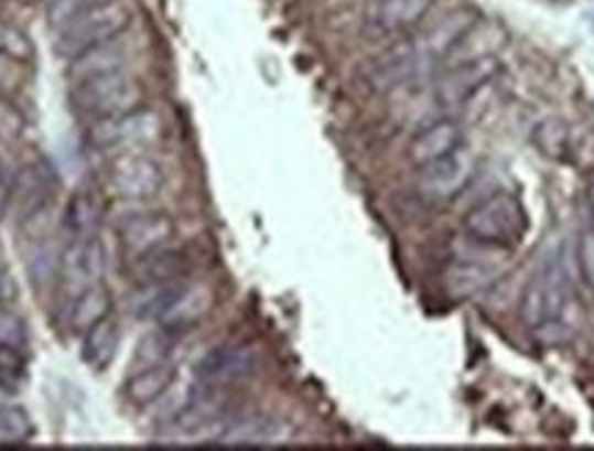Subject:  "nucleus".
I'll list each match as a JSON object with an SVG mask.
<instances>
[{
    "mask_svg": "<svg viewBox=\"0 0 594 451\" xmlns=\"http://www.w3.org/2000/svg\"><path fill=\"white\" fill-rule=\"evenodd\" d=\"M564 141H568V130H564L559 121H546V125L537 127V143H540V149L546 154H562L564 149Z\"/></svg>",
    "mask_w": 594,
    "mask_h": 451,
    "instance_id": "2f4dec72",
    "label": "nucleus"
},
{
    "mask_svg": "<svg viewBox=\"0 0 594 451\" xmlns=\"http://www.w3.org/2000/svg\"><path fill=\"white\" fill-rule=\"evenodd\" d=\"M105 250L97 237H77L69 248L61 254V281L72 292H83L91 283L102 281Z\"/></svg>",
    "mask_w": 594,
    "mask_h": 451,
    "instance_id": "9b49d317",
    "label": "nucleus"
},
{
    "mask_svg": "<svg viewBox=\"0 0 594 451\" xmlns=\"http://www.w3.org/2000/svg\"><path fill=\"white\" fill-rule=\"evenodd\" d=\"M507 42V31H504L501 22L496 20H479L452 44V47L443 53L446 61V69L460 64H474L482 58H496V53L501 50V44Z\"/></svg>",
    "mask_w": 594,
    "mask_h": 451,
    "instance_id": "f8f14e48",
    "label": "nucleus"
},
{
    "mask_svg": "<svg viewBox=\"0 0 594 451\" xmlns=\"http://www.w3.org/2000/svg\"><path fill=\"white\" fill-rule=\"evenodd\" d=\"M465 232L479 243L490 245H512L523 237L526 232V213L523 204L512 193H496L487 202L476 204L465 215Z\"/></svg>",
    "mask_w": 594,
    "mask_h": 451,
    "instance_id": "20e7f679",
    "label": "nucleus"
},
{
    "mask_svg": "<svg viewBox=\"0 0 594 451\" xmlns=\"http://www.w3.org/2000/svg\"><path fill=\"white\" fill-rule=\"evenodd\" d=\"M163 136V119L149 108H136L130 114L114 116V119L91 121L86 141L88 147L99 149V152H110V149H132L141 143H152Z\"/></svg>",
    "mask_w": 594,
    "mask_h": 451,
    "instance_id": "39448f33",
    "label": "nucleus"
},
{
    "mask_svg": "<svg viewBox=\"0 0 594 451\" xmlns=\"http://www.w3.org/2000/svg\"><path fill=\"white\" fill-rule=\"evenodd\" d=\"M474 11H465V9H457L452 11V14L446 17V20L438 22L435 28L430 31V36H426V50L435 55H443L449 47H452L454 42H457L460 36H463L465 31H468L471 25H474Z\"/></svg>",
    "mask_w": 594,
    "mask_h": 451,
    "instance_id": "393cba45",
    "label": "nucleus"
},
{
    "mask_svg": "<svg viewBox=\"0 0 594 451\" xmlns=\"http://www.w3.org/2000/svg\"><path fill=\"white\" fill-rule=\"evenodd\" d=\"M496 72H498L496 58H482L474 61V64L452 66V69L446 72V77L441 80L438 97H441V103L446 105H465L471 97H476L493 77H496Z\"/></svg>",
    "mask_w": 594,
    "mask_h": 451,
    "instance_id": "ddd939ff",
    "label": "nucleus"
},
{
    "mask_svg": "<svg viewBox=\"0 0 594 451\" xmlns=\"http://www.w3.org/2000/svg\"><path fill=\"white\" fill-rule=\"evenodd\" d=\"M187 256L182 250H171L169 245L154 254L136 259V278L143 287H163V283H176L187 276Z\"/></svg>",
    "mask_w": 594,
    "mask_h": 451,
    "instance_id": "2eb2a0df",
    "label": "nucleus"
},
{
    "mask_svg": "<svg viewBox=\"0 0 594 451\" xmlns=\"http://www.w3.org/2000/svg\"><path fill=\"white\" fill-rule=\"evenodd\" d=\"M125 61H127V50H125V44L119 42V36H116V39H110V42L97 44V47L86 50L83 55L72 58L69 77L77 83V80H88V77L110 75V72H125Z\"/></svg>",
    "mask_w": 594,
    "mask_h": 451,
    "instance_id": "f3484780",
    "label": "nucleus"
},
{
    "mask_svg": "<svg viewBox=\"0 0 594 451\" xmlns=\"http://www.w3.org/2000/svg\"><path fill=\"white\" fill-rule=\"evenodd\" d=\"M25 377V355L22 347H0V380L20 383Z\"/></svg>",
    "mask_w": 594,
    "mask_h": 451,
    "instance_id": "7c9ffc66",
    "label": "nucleus"
},
{
    "mask_svg": "<svg viewBox=\"0 0 594 451\" xmlns=\"http://www.w3.org/2000/svg\"><path fill=\"white\" fill-rule=\"evenodd\" d=\"M430 9L432 0H380L375 6V22L386 31H399L424 20Z\"/></svg>",
    "mask_w": 594,
    "mask_h": 451,
    "instance_id": "5701e85b",
    "label": "nucleus"
},
{
    "mask_svg": "<svg viewBox=\"0 0 594 451\" xmlns=\"http://www.w3.org/2000/svg\"><path fill=\"white\" fill-rule=\"evenodd\" d=\"M58 191V176L47 160L36 158L20 165V171L11 180V204L9 213L17 215V221H31L53 202Z\"/></svg>",
    "mask_w": 594,
    "mask_h": 451,
    "instance_id": "0eeeda50",
    "label": "nucleus"
},
{
    "mask_svg": "<svg viewBox=\"0 0 594 451\" xmlns=\"http://www.w3.org/2000/svg\"><path fill=\"white\" fill-rule=\"evenodd\" d=\"M415 72V53L413 50H397V53L386 55V58L375 61V66L369 69V83L375 88H380V92H386V88L399 86V83L410 80Z\"/></svg>",
    "mask_w": 594,
    "mask_h": 451,
    "instance_id": "b1692460",
    "label": "nucleus"
},
{
    "mask_svg": "<svg viewBox=\"0 0 594 451\" xmlns=\"http://www.w3.org/2000/svg\"><path fill=\"white\" fill-rule=\"evenodd\" d=\"M132 25V11L125 0H105L91 6L66 25L55 28V53L61 58H77L97 44L121 36Z\"/></svg>",
    "mask_w": 594,
    "mask_h": 451,
    "instance_id": "f03ea898",
    "label": "nucleus"
},
{
    "mask_svg": "<svg viewBox=\"0 0 594 451\" xmlns=\"http://www.w3.org/2000/svg\"><path fill=\"white\" fill-rule=\"evenodd\" d=\"M573 305L575 300L568 261L557 256L529 281L523 303H520V316L540 342L562 344L575 333Z\"/></svg>",
    "mask_w": 594,
    "mask_h": 451,
    "instance_id": "f257e3e1",
    "label": "nucleus"
},
{
    "mask_svg": "<svg viewBox=\"0 0 594 451\" xmlns=\"http://www.w3.org/2000/svg\"><path fill=\"white\" fill-rule=\"evenodd\" d=\"M28 270H31V278L36 287H50V283L61 276V256L50 248H39L36 254L31 256Z\"/></svg>",
    "mask_w": 594,
    "mask_h": 451,
    "instance_id": "bb28decb",
    "label": "nucleus"
},
{
    "mask_svg": "<svg viewBox=\"0 0 594 451\" xmlns=\"http://www.w3.org/2000/svg\"><path fill=\"white\" fill-rule=\"evenodd\" d=\"M9 61H11V58H6V55H0V94H3L6 80H9Z\"/></svg>",
    "mask_w": 594,
    "mask_h": 451,
    "instance_id": "c9c22d12",
    "label": "nucleus"
},
{
    "mask_svg": "<svg viewBox=\"0 0 594 451\" xmlns=\"http://www.w3.org/2000/svg\"><path fill=\"white\" fill-rule=\"evenodd\" d=\"M105 185L116 198L125 202H143V198L158 196L163 187V169L147 154L121 152L119 158L110 160L105 171Z\"/></svg>",
    "mask_w": 594,
    "mask_h": 451,
    "instance_id": "423d86ee",
    "label": "nucleus"
},
{
    "mask_svg": "<svg viewBox=\"0 0 594 451\" xmlns=\"http://www.w3.org/2000/svg\"><path fill=\"white\" fill-rule=\"evenodd\" d=\"M476 171V160L471 152H449L446 158L435 160V163L421 165L419 171V191L424 193L426 198H454L465 185L471 182Z\"/></svg>",
    "mask_w": 594,
    "mask_h": 451,
    "instance_id": "1a4fd4ad",
    "label": "nucleus"
},
{
    "mask_svg": "<svg viewBox=\"0 0 594 451\" xmlns=\"http://www.w3.org/2000/svg\"><path fill=\"white\" fill-rule=\"evenodd\" d=\"M17 289H14V281H11L9 270H6L3 265H0V305H6L9 300H14Z\"/></svg>",
    "mask_w": 594,
    "mask_h": 451,
    "instance_id": "72a5a7b5",
    "label": "nucleus"
},
{
    "mask_svg": "<svg viewBox=\"0 0 594 451\" xmlns=\"http://www.w3.org/2000/svg\"><path fill=\"white\" fill-rule=\"evenodd\" d=\"M281 436H284V427L270 416H246L220 427L218 441L226 447H264V443H276Z\"/></svg>",
    "mask_w": 594,
    "mask_h": 451,
    "instance_id": "a211bd4d",
    "label": "nucleus"
},
{
    "mask_svg": "<svg viewBox=\"0 0 594 451\" xmlns=\"http://www.w3.org/2000/svg\"><path fill=\"white\" fill-rule=\"evenodd\" d=\"M174 239V221L163 213L127 215L119 224V243L132 261L165 248Z\"/></svg>",
    "mask_w": 594,
    "mask_h": 451,
    "instance_id": "9d476101",
    "label": "nucleus"
},
{
    "mask_svg": "<svg viewBox=\"0 0 594 451\" xmlns=\"http://www.w3.org/2000/svg\"><path fill=\"white\" fill-rule=\"evenodd\" d=\"M105 207L102 198L91 191H77L66 204V228L75 237H94L97 228L102 226Z\"/></svg>",
    "mask_w": 594,
    "mask_h": 451,
    "instance_id": "412c9836",
    "label": "nucleus"
},
{
    "mask_svg": "<svg viewBox=\"0 0 594 451\" xmlns=\"http://www.w3.org/2000/svg\"><path fill=\"white\" fill-rule=\"evenodd\" d=\"M110 309H114V298H110L108 287H105L102 281L91 283V287L77 292L75 300H72V309H69L72 327L86 333L88 327L97 325L99 320L110 316Z\"/></svg>",
    "mask_w": 594,
    "mask_h": 451,
    "instance_id": "aec40b11",
    "label": "nucleus"
},
{
    "mask_svg": "<svg viewBox=\"0 0 594 451\" xmlns=\"http://www.w3.org/2000/svg\"><path fill=\"white\" fill-rule=\"evenodd\" d=\"M457 147H460V127L454 125V121L443 119V121H435V125L424 127V130L410 141L408 158H410V163L421 169V165L435 163V160L446 158V154L454 152Z\"/></svg>",
    "mask_w": 594,
    "mask_h": 451,
    "instance_id": "4468645a",
    "label": "nucleus"
},
{
    "mask_svg": "<svg viewBox=\"0 0 594 451\" xmlns=\"http://www.w3.org/2000/svg\"><path fill=\"white\" fill-rule=\"evenodd\" d=\"M69 103L75 114L88 121L114 119V116L141 108L143 86L127 72H110V75L77 80L72 86Z\"/></svg>",
    "mask_w": 594,
    "mask_h": 451,
    "instance_id": "7ed1b4c3",
    "label": "nucleus"
},
{
    "mask_svg": "<svg viewBox=\"0 0 594 451\" xmlns=\"http://www.w3.org/2000/svg\"><path fill=\"white\" fill-rule=\"evenodd\" d=\"M575 261H579L581 278H584V281L590 283V289H594V226L584 228V234H581Z\"/></svg>",
    "mask_w": 594,
    "mask_h": 451,
    "instance_id": "473e14b6",
    "label": "nucleus"
},
{
    "mask_svg": "<svg viewBox=\"0 0 594 451\" xmlns=\"http://www.w3.org/2000/svg\"><path fill=\"white\" fill-rule=\"evenodd\" d=\"M493 278H496V272H493L490 267L479 265V261L474 259H460L454 261V265H449L443 283H446V289L454 298H471V294L490 287Z\"/></svg>",
    "mask_w": 594,
    "mask_h": 451,
    "instance_id": "4be33fe9",
    "label": "nucleus"
},
{
    "mask_svg": "<svg viewBox=\"0 0 594 451\" xmlns=\"http://www.w3.org/2000/svg\"><path fill=\"white\" fill-rule=\"evenodd\" d=\"M33 421L22 408H0V447H17L31 441Z\"/></svg>",
    "mask_w": 594,
    "mask_h": 451,
    "instance_id": "a878e982",
    "label": "nucleus"
},
{
    "mask_svg": "<svg viewBox=\"0 0 594 451\" xmlns=\"http://www.w3.org/2000/svg\"><path fill=\"white\" fill-rule=\"evenodd\" d=\"M97 3H105V0H50L47 17L50 22H53V28H61Z\"/></svg>",
    "mask_w": 594,
    "mask_h": 451,
    "instance_id": "c756f323",
    "label": "nucleus"
},
{
    "mask_svg": "<svg viewBox=\"0 0 594 451\" xmlns=\"http://www.w3.org/2000/svg\"><path fill=\"white\" fill-rule=\"evenodd\" d=\"M0 55H6V58L11 61L31 58V42H28L25 33L0 22Z\"/></svg>",
    "mask_w": 594,
    "mask_h": 451,
    "instance_id": "cd10ccee",
    "label": "nucleus"
},
{
    "mask_svg": "<svg viewBox=\"0 0 594 451\" xmlns=\"http://www.w3.org/2000/svg\"><path fill=\"white\" fill-rule=\"evenodd\" d=\"M176 380V369L163 361V364H152V366H141L130 380L125 383V397L130 399L138 408H147V405L158 402L169 394V388L174 386Z\"/></svg>",
    "mask_w": 594,
    "mask_h": 451,
    "instance_id": "dca6fc26",
    "label": "nucleus"
},
{
    "mask_svg": "<svg viewBox=\"0 0 594 451\" xmlns=\"http://www.w3.org/2000/svg\"><path fill=\"white\" fill-rule=\"evenodd\" d=\"M119 322L105 316V320H99L97 325H91L83 333V361H86L88 366H94V369H105V366L116 358V353H119Z\"/></svg>",
    "mask_w": 594,
    "mask_h": 451,
    "instance_id": "6ab92c4d",
    "label": "nucleus"
},
{
    "mask_svg": "<svg viewBox=\"0 0 594 451\" xmlns=\"http://www.w3.org/2000/svg\"><path fill=\"white\" fill-rule=\"evenodd\" d=\"M9 204H11V180H6V176L0 174V221L9 215Z\"/></svg>",
    "mask_w": 594,
    "mask_h": 451,
    "instance_id": "f704fd0d",
    "label": "nucleus"
},
{
    "mask_svg": "<svg viewBox=\"0 0 594 451\" xmlns=\"http://www.w3.org/2000/svg\"><path fill=\"white\" fill-rule=\"evenodd\" d=\"M25 322L14 311L0 305V347H25Z\"/></svg>",
    "mask_w": 594,
    "mask_h": 451,
    "instance_id": "c85d7f7f",
    "label": "nucleus"
},
{
    "mask_svg": "<svg viewBox=\"0 0 594 451\" xmlns=\"http://www.w3.org/2000/svg\"><path fill=\"white\" fill-rule=\"evenodd\" d=\"M259 366H262V358L251 344H224L204 355L198 364V380L213 388L240 386L259 375Z\"/></svg>",
    "mask_w": 594,
    "mask_h": 451,
    "instance_id": "6e6552de",
    "label": "nucleus"
}]
</instances>
